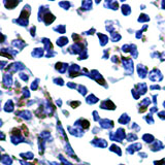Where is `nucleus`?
<instances>
[{"label": "nucleus", "instance_id": "nucleus-8", "mask_svg": "<svg viewBox=\"0 0 165 165\" xmlns=\"http://www.w3.org/2000/svg\"><path fill=\"white\" fill-rule=\"evenodd\" d=\"M18 1H15V2H9V1H4V4H5V6H6V8H11V7H15L16 5L18 4Z\"/></svg>", "mask_w": 165, "mask_h": 165}, {"label": "nucleus", "instance_id": "nucleus-5", "mask_svg": "<svg viewBox=\"0 0 165 165\" xmlns=\"http://www.w3.org/2000/svg\"><path fill=\"white\" fill-rule=\"evenodd\" d=\"M44 49H36L32 52V56L35 58H40L42 55H44Z\"/></svg>", "mask_w": 165, "mask_h": 165}, {"label": "nucleus", "instance_id": "nucleus-6", "mask_svg": "<svg viewBox=\"0 0 165 165\" xmlns=\"http://www.w3.org/2000/svg\"><path fill=\"white\" fill-rule=\"evenodd\" d=\"M13 46L17 47L19 50H22V49L26 46V44H25V42H23V41H21V40H15L13 42Z\"/></svg>", "mask_w": 165, "mask_h": 165}, {"label": "nucleus", "instance_id": "nucleus-9", "mask_svg": "<svg viewBox=\"0 0 165 165\" xmlns=\"http://www.w3.org/2000/svg\"><path fill=\"white\" fill-rule=\"evenodd\" d=\"M67 40H68L67 38H65V37H63V38H60V39H59V40H58V42H57V44H58V46L62 47V46H64V44H67Z\"/></svg>", "mask_w": 165, "mask_h": 165}, {"label": "nucleus", "instance_id": "nucleus-4", "mask_svg": "<svg viewBox=\"0 0 165 165\" xmlns=\"http://www.w3.org/2000/svg\"><path fill=\"white\" fill-rule=\"evenodd\" d=\"M4 109L5 111H7V113H11V111H13V103L11 100H8V101L6 102V104L4 105Z\"/></svg>", "mask_w": 165, "mask_h": 165}, {"label": "nucleus", "instance_id": "nucleus-13", "mask_svg": "<svg viewBox=\"0 0 165 165\" xmlns=\"http://www.w3.org/2000/svg\"><path fill=\"white\" fill-rule=\"evenodd\" d=\"M4 38H5V37L3 36V35L1 34V33H0V42H3V40H4Z\"/></svg>", "mask_w": 165, "mask_h": 165}, {"label": "nucleus", "instance_id": "nucleus-1", "mask_svg": "<svg viewBox=\"0 0 165 165\" xmlns=\"http://www.w3.org/2000/svg\"><path fill=\"white\" fill-rule=\"evenodd\" d=\"M25 66L23 65L22 63H19V62H17V63H13L11 65V67H7V70L11 72H16L18 71V70H21V69H24Z\"/></svg>", "mask_w": 165, "mask_h": 165}, {"label": "nucleus", "instance_id": "nucleus-10", "mask_svg": "<svg viewBox=\"0 0 165 165\" xmlns=\"http://www.w3.org/2000/svg\"><path fill=\"white\" fill-rule=\"evenodd\" d=\"M37 86H38V80H36V82H33V84H32V86H31V89L32 90H35L37 88Z\"/></svg>", "mask_w": 165, "mask_h": 165}, {"label": "nucleus", "instance_id": "nucleus-2", "mask_svg": "<svg viewBox=\"0 0 165 165\" xmlns=\"http://www.w3.org/2000/svg\"><path fill=\"white\" fill-rule=\"evenodd\" d=\"M19 117H22L23 119H26V120H30L31 118H32V116H31L30 111H20V113L17 114Z\"/></svg>", "mask_w": 165, "mask_h": 165}, {"label": "nucleus", "instance_id": "nucleus-7", "mask_svg": "<svg viewBox=\"0 0 165 165\" xmlns=\"http://www.w3.org/2000/svg\"><path fill=\"white\" fill-rule=\"evenodd\" d=\"M0 160H1V162H2L4 165H11V157H8V156H3Z\"/></svg>", "mask_w": 165, "mask_h": 165}, {"label": "nucleus", "instance_id": "nucleus-15", "mask_svg": "<svg viewBox=\"0 0 165 165\" xmlns=\"http://www.w3.org/2000/svg\"><path fill=\"white\" fill-rule=\"evenodd\" d=\"M1 125H2V122H1V120H0V126H1Z\"/></svg>", "mask_w": 165, "mask_h": 165}, {"label": "nucleus", "instance_id": "nucleus-14", "mask_svg": "<svg viewBox=\"0 0 165 165\" xmlns=\"http://www.w3.org/2000/svg\"><path fill=\"white\" fill-rule=\"evenodd\" d=\"M20 163H21L22 165H32V164H29V163H27V162H24V161H21Z\"/></svg>", "mask_w": 165, "mask_h": 165}, {"label": "nucleus", "instance_id": "nucleus-3", "mask_svg": "<svg viewBox=\"0 0 165 165\" xmlns=\"http://www.w3.org/2000/svg\"><path fill=\"white\" fill-rule=\"evenodd\" d=\"M11 74H8V73H5L4 74V76H3V82H4V85L6 86V87H9V86L11 85Z\"/></svg>", "mask_w": 165, "mask_h": 165}, {"label": "nucleus", "instance_id": "nucleus-12", "mask_svg": "<svg viewBox=\"0 0 165 165\" xmlns=\"http://www.w3.org/2000/svg\"><path fill=\"white\" fill-rule=\"evenodd\" d=\"M5 139V135L2 132H0V140H4Z\"/></svg>", "mask_w": 165, "mask_h": 165}, {"label": "nucleus", "instance_id": "nucleus-11", "mask_svg": "<svg viewBox=\"0 0 165 165\" xmlns=\"http://www.w3.org/2000/svg\"><path fill=\"white\" fill-rule=\"evenodd\" d=\"M20 78L24 80H28V75H25V73H20Z\"/></svg>", "mask_w": 165, "mask_h": 165}]
</instances>
